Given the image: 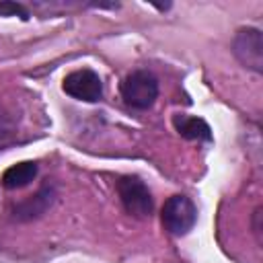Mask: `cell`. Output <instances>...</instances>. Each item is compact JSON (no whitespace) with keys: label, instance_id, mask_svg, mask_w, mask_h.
I'll return each mask as SVG.
<instances>
[{"label":"cell","instance_id":"obj_1","mask_svg":"<svg viewBox=\"0 0 263 263\" xmlns=\"http://www.w3.org/2000/svg\"><path fill=\"white\" fill-rule=\"evenodd\" d=\"M119 90L127 107L146 111L158 99V78L150 70H134L123 78Z\"/></svg>","mask_w":263,"mask_h":263},{"label":"cell","instance_id":"obj_2","mask_svg":"<svg viewBox=\"0 0 263 263\" xmlns=\"http://www.w3.org/2000/svg\"><path fill=\"white\" fill-rule=\"evenodd\" d=\"M160 222L168 234L185 236L197 224V208L187 195H171L160 210Z\"/></svg>","mask_w":263,"mask_h":263},{"label":"cell","instance_id":"obj_3","mask_svg":"<svg viewBox=\"0 0 263 263\" xmlns=\"http://www.w3.org/2000/svg\"><path fill=\"white\" fill-rule=\"evenodd\" d=\"M115 189H117V195H119V201H121L123 210L129 216L150 218V214L154 210V199H152V193H150L148 185L140 177L123 175V177H119Z\"/></svg>","mask_w":263,"mask_h":263},{"label":"cell","instance_id":"obj_4","mask_svg":"<svg viewBox=\"0 0 263 263\" xmlns=\"http://www.w3.org/2000/svg\"><path fill=\"white\" fill-rule=\"evenodd\" d=\"M232 53L238 64L255 74L263 72V35L257 27H240L232 37Z\"/></svg>","mask_w":263,"mask_h":263},{"label":"cell","instance_id":"obj_5","mask_svg":"<svg viewBox=\"0 0 263 263\" xmlns=\"http://www.w3.org/2000/svg\"><path fill=\"white\" fill-rule=\"evenodd\" d=\"M62 90L82 103H99L103 99V80L92 68H78L64 76Z\"/></svg>","mask_w":263,"mask_h":263},{"label":"cell","instance_id":"obj_6","mask_svg":"<svg viewBox=\"0 0 263 263\" xmlns=\"http://www.w3.org/2000/svg\"><path fill=\"white\" fill-rule=\"evenodd\" d=\"M55 201V187L53 185H43L39 187L33 195L25 197L23 201L14 203L12 208V216L14 220L18 222H31V220H37L41 218Z\"/></svg>","mask_w":263,"mask_h":263},{"label":"cell","instance_id":"obj_7","mask_svg":"<svg viewBox=\"0 0 263 263\" xmlns=\"http://www.w3.org/2000/svg\"><path fill=\"white\" fill-rule=\"evenodd\" d=\"M173 127L185 140H197V142H212L214 140L212 127L208 125L205 119H201L197 115L175 113L173 115Z\"/></svg>","mask_w":263,"mask_h":263},{"label":"cell","instance_id":"obj_8","mask_svg":"<svg viewBox=\"0 0 263 263\" xmlns=\"http://www.w3.org/2000/svg\"><path fill=\"white\" fill-rule=\"evenodd\" d=\"M39 173V164L33 162V160H23V162H16L12 166H8L2 175V187L4 189H23L27 187L31 181H35Z\"/></svg>","mask_w":263,"mask_h":263},{"label":"cell","instance_id":"obj_9","mask_svg":"<svg viewBox=\"0 0 263 263\" xmlns=\"http://www.w3.org/2000/svg\"><path fill=\"white\" fill-rule=\"evenodd\" d=\"M14 136V121L12 117L0 107V148L6 146Z\"/></svg>","mask_w":263,"mask_h":263},{"label":"cell","instance_id":"obj_10","mask_svg":"<svg viewBox=\"0 0 263 263\" xmlns=\"http://www.w3.org/2000/svg\"><path fill=\"white\" fill-rule=\"evenodd\" d=\"M0 16H21L23 21H27L31 14H29L27 6H23L21 2L4 0V2H0Z\"/></svg>","mask_w":263,"mask_h":263},{"label":"cell","instance_id":"obj_11","mask_svg":"<svg viewBox=\"0 0 263 263\" xmlns=\"http://www.w3.org/2000/svg\"><path fill=\"white\" fill-rule=\"evenodd\" d=\"M259 218H261V208H257V210L253 212V232L257 234V240L261 242V238H259V234H261V224H259Z\"/></svg>","mask_w":263,"mask_h":263}]
</instances>
